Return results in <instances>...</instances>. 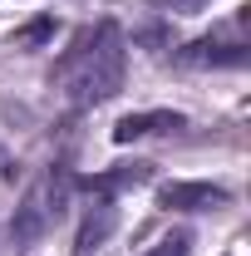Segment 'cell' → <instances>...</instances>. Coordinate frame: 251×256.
<instances>
[{"mask_svg":"<svg viewBox=\"0 0 251 256\" xmlns=\"http://www.w3.org/2000/svg\"><path fill=\"white\" fill-rule=\"evenodd\" d=\"M124 64H128L124 30L114 20H98L74 34V44L54 64V79L74 104H104L124 89Z\"/></svg>","mask_w":251,"mask_h":256,"instance_id":"obj_1","label":"cell"},{"mask_svg":"<svg viewBox=\"0 0 251 256\" xmlns=\"http://www.w3.org/2000/svg\"><path fill=\"white\" fill-rule=\"evenodd\" d=\"M232 192L217 188V182H162L158 188V207L168 212H207V207H222Z\"/></svg>","mask_w":251,"mask_h":256,"instance_id":"obj_2","label":"cell"},{"mask_svg":"<svg viewBox=\"0 0 251 256\" xmlns=\"http://www.w3.org/2000/svg\"><path fill=\"white\" fill-rule=\"evenodd\" d=\"M54 217H60V192H54V178H44V182L25 197V207H20V217H15V236H20V242H34Z\"/></svg>","mask_w":251,"mask_h":256,"instance_id":"obj_3","label":"cell"},{"mask_svg":"<svg viewBox=\"0 0 251 256\" xmlns=\"http://www.w3.org/2000/svg\"><path fill=\"white\" fill-rule=\"evenodd\" d=\"M168 128H182V114L153 108V114H128V118H118L114 138H118V143H133V138H148V133H168Z\"/></svg>","mask_w":251,"mask_h":256,"instance_id":"obj_4","label":"cell"},{"mask_svg":"<svg viewBox=\"0 0 251 256\" xmlns=\"http://www.w3.org/2000/svg\"><path fill=\"white\" fill-rule=\"evenodd\" d=\"M192 64H217V69H242L246 64V44H212V40H197L188 50Z\"/></svg>","mask_w":251,"mask_h":256,"instance_id":"obj_5","label":"cell"},{"mask_svg":"<svg viewBox=\"0 0 251 256\" xmlns=\"http://www.w3.org/2000/svg\"><path fill=\"white\" fill-rule=\"evenodd\" d=\"M114 232V207L108 202H98V217L89 212L84 217V226H79V242H74V256H89V252H98V242Z\"/></svg>","mask_w":251,"mask_h":256,"instance_id":"obj_6","label":"cell"},{"mask_svg":"<svg viewBox=\"0 0 251 256\" xmlns=\"http://www.w3.org/2000/svg\"><path fill=\"white\" fill-rule=\"evenodd\" d=\"M143 178H148V168L133 162V168H118V172H94V178H84V188H89V192H118V188L143 182Z\"/></svg>","mask_w":251,"mask_h":256,"instance_id":"obj_7","label":"cell"},{"mask_svg":"<svg viewBox=\"0 0 251 256\" xmlns=\"http://www.w3.org/2000/svg\"><path fill=\"white\" fill-rule=\"evenodd\" d=\"M50 34H54V15H40V20H30L25 30H15V44H20V50H30V44L50 40Z\"/></svg>","mask_w":251,"mask_h":256,"instance_id":"obj_8","label":"cell"},{"mask_svg":"<svg viewBox=\"0 0 251 256\" xmlns=\"http://www.w3.org/2000/svg\"><path fill=\"white\" fill-rule=\"evenodd\" d=\"M188 246H192V242H188V232H172V236H162V242H158L148 256H188Z\"/></svg>","mask_w":251,"mask_h":256,"instance_id":"obj_9","label":"cell"}]
</instances>
